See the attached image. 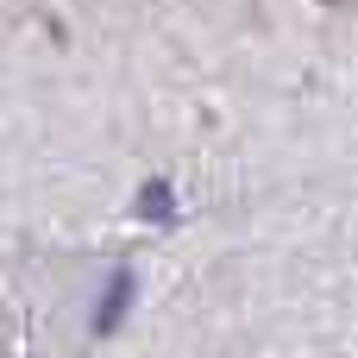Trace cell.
<instances>
[{
    "label": "cell",
    "instance_id": "obj_1",
    "mask_svg": "<svg viewBox=\"0 0 358 358\" xmlns=\"http://www.w3.org/2000/svg\"><path fill=\"white\" fill-rule=\"evenodd\" d=\"M132 289H138V283H132V271H113V277H107V289H101V308H94V334H101V340H107V334L126 321V308H132Z\"/></svg>",
    "mask_w": 358,
    "mask_h": 358
},
{
    "label": "cell",
    "instance_id": "obj_2",
    "mask_svg": "<svg viewBox=\"0 0 358 358\" xmlns=\"http://www.w3.org/2000/svg\"><path fill=\"white\" fill-rule=\"evenodd\" d=\"M132 214H138L145 227H176V189H170L164 176H151V182L138 189V201H132Z\"/></svg>",
    "mask_w": 358,
    "mask_h": 358
}]
</instances>
